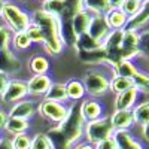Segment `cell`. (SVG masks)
<instances>
[{"instance_id": "obj_49", "label": "cell", "mask_w": 149, "mask_h": 149, "mask_svg": "<svg viewBox=\"0 0 149 149\" xmlns=\"http://www.w3.org/2000/svg\"><path fill=\"white\" fill-rule=\"evenodd\" d=\"M37 2H40V3H45V2H48V0H37Z\"/></svg>"}, {"instance_id": "obj_9", "label": "cell", "mask_w": 149, "mask_h": 149, "mask_svg": "<svg viewBox=\"0 0 149 149\" xmlns=\"http://www.w3.org/2000/svg\"><path fill=\"white\" fill-rule=\"evenodd\" d=\"M52 81L48 74H33L27 81V91L29 95L33 98H43L48 93Z\"/></svg>"}, {"instance_id": "obj_21", "label": "cell", "mask_w": 149, "mask_h": 149, "mask_svg": "<svg viewBox=\"0 0 149 149\" xmlns=\"http://www.w3.org/2000/svg\"><path fill=\"white\" fill-rule=\"evenodd\" d=\"M45 100H51V102H57V103H63L66 104V102L69 100L67 97V90H66V84L61 82H52L49 86L48 93L45 94Z\"/></svg>"}, {"instance_id": "obj_33", "label": "cell", "mask_w": 149, "mask_h": 149, "mask_svg": "<svg viewBox=\"0 0 149 149\" xmlns=\"http://www.w3.org/2000/svg\"><path fill=\"white\" fill-rule=\"evenodd\" d=\"M133 86V81L128 79V78H118V76H113L110 78V85H109V91H112L115 95L116 94H121L124 91L130 90Z\"/></svg>"}, {"instance_id": "obj_48", "label": "cell", "mask_w": 149, "mask_h": 149, "mask_svg": "<svg viewBox=\"0 0 149 149\" xmlns=\"http://www.w3.org/2000/svg\"><path fill=\"white\" fill-rule=\"evenodd\" d=\"M3 5H5V0H0V17H2V9H3Z\"/></svg>"}, {"instance_id": "obj_35", "label": "cell", "mask_w": 149, "mask_h": 149, "mask_svg": "<svg viewBox=\"0 0 149 149\" xmlns=\"http://www.w3.org/2000/svg\"><path fill=\"white\" fill-rule=\"evenodd\" d=\"M142 8H143V3L140 2V0H125L119 9H121L128 18H133L134 15H137L139 12L142 10Z\"/></svg>"}, {"instance_id": "obj_23", "label": "cell", "mask_w": 149, "mask_h": 149, "mask_svg": "<svg viewBox=\"0 0 149 149\" xmlns=\"http://www.w3.org/2000/svg\"><path fill=\"white\" fill-rule=\"evenodd\" d=\"M66 90H67V97H69V100H72V103L84 100L86 95L85 86H84L82 81H79V79H70L66 84Z\"/></svg>"}, {"instance_id": "obj_45", "label": "cell", "mask_w": 149, "mask_h": 149, "mask_svg": "<svg viewBox=\"0 0 149 149\" xmlns=\"http://www.w3.org/2000/svg\"><path fill=\"white\" fill-rule=\"evenodd\" d=\"M124 2H125V0H109V5H110L112 9H119Z\"/></svg>"}, {"instance_id": "obj_7", "label": "cell", "mask_w": 149, "mask_h": 149, "mask_svg": "<svg viewBox=\"0 0 149 149\" xmlns=\"http://www.w3.org/2000/svg\"><path fill=\"white\" fill-rule=\"evenodd\" d=\"M29 97V91H27V82L26 81H21L18 78L15 79H10L6 90L3 93V95L0 97V100H2V103L5 106H12L21 100H24V98Z\"/></svg>"}, {"instance_id": "obj_16", "label": "cell", "mask_w": 149, "mask_h": 149, "mask_svg": "<svg viewBox=\"0 0 149 149\" xmlns=\"http://www.w3.org/2000/svg\"><path fill=\"white\" fill-rule=\"evenodd\" d=\"M113 130H130L134 125V118L131 110H113L109 116Z\"/></svg>"}, {"instance_id": "obj_36", "label": "cell", "mask_w": 149, "mask_h": 149, "mask_svg": "<svg viewBox=\"0 0 149 149\" xmlns=\"http://www.w3.org/2000/svg\"><path fill=\"white\" fill-rule=\"evenodd\" d=\"M66 12L61 19H72V17L78 12L84 10V0H64Z\"/></svg>"}, {"instance_id": "obj_27", "label": "cell", "mask_w": 149, "mask_h": 149, "mask_svg": "<svg viewBox=\"0 0 149 149\" xmlns=\"http://www.w3.org/2000/svg\"><path fill=\"white\" fill-rule=\"evenodd\" d=\"M60 36H61V40H63L64 46H72V48H74V45H76V40H78V36H76V33L73 31V27H72L70 19H61Z\"/></svg>"}, {"instance_id": "obj_41", "label": "cell", "mask_w": 149, "mask_h": 149, "mask_svg": "<svg viewBox=\"0 0 149 149\" xmlns=\"http://www.w3.org/2000/svg\"><path fill=\"white\" fill-rule=\"evenodd\" d=\"M94 149H116V145H115L113 137H109V139H104L102 142H98L97 145H94Z\"/></svg>"}, {"instance_id": "obj_3", "label": "cell", "mask_w": 149, "mask_h": 149, "mask_svg": "<svg viewBox=\"0 0 149 149\" xmlns=\"http://www.w3.org/2000/svg\"><path fill=\"white\" fill-rule=\"evenodd\" d=\"M81 81L85 86L86 95H90V98H100L109 93L110 78L102 69H97V67L88 69L84 73Z\"/></svg>"}, {"instance_id": "obj_25", "label": "cell", "mask_w": 149, "mask_h": 149, "mask_svg": "<svg viewBox=\"0 0 149 149\" xmlns=\"http://www.w3.org/2000/svg\"><path fill=\"white\" fill-rule=\"evenodd\" d=\"M133 118H134V125L143 127L149 122V100L140 102L133 107Z\"/></svg>"}, {"instance_id": "obj_30", "label": "cell", "mask_w": 149, "mask_h": 149, "mask_svg": "<svg viewBox=\"0 0 149 149\" xmlns=\"http://www.w3.org/2000/svg\"><path fill=\"white\" fill-rule=\"evenodd\" d=\"M131 81H133V86L139 91V94L149 95V72L139 70Z\"/></svg>"}, {"instance_id": "obj_38", "label": "cell", "mask_w": 149, "mask_h": 149, "mask_svg": "<svg viewBox=\"0 0 149 149\" xmlns=\"http://www.w3.org/2000/svg\"><path fill=\"white\" fill-rule=\"evenodd\" d=\"M12 37H14V31L9 27H6L3 22H0V51L10 48Z\"/></svg>"}, {"instance_id": "obj_29", "label": "cell", "mask_w": 149, "mask_h": 149, "mask_svg": "<svg viewBox=\"0 0 149 149\" xmlns=\"http://www.w3.org/2000/svg\"><path fill=\"white\" fill-rule=\"evenodd\" d=\"M102 46H103V43L94 40L91 36H88V33H85V34L78 36V40H76V45H74V49H76V52H81V51H93V49L102 48Z\"/></svg>"}, {"instance_id": "obj_42", "label": "cell", "mask_w": 149, "mask_h": 149, "mask_svg": "<svg viewBox=\"0 0 149 149\" xmlns=\"http://www.w3.org/2000/svg\"><path fill=\"white\" fill-rule=\"evenodd\" d=\"M9 81H10V78L8 76V74L0 73V97L3 95V93H5V90H6V86H8Z\"/></svg>"}, {"instance_id": "obj_40", "label": "cell", "mask_w": 149, "mask_h": 149, "mask_svg": "<svg viewBox=\"0 0 149 149\" xmlns=\"http://www.w3.org/2000/svg\"><path fill=\"white\" fill-rule=\"evenodd\" d=\"M12 143H14V148L15 149H30L31 137H30L27 133L18 134V136H14V137H12Z\"/></svg>"}, {"instance_id": "obj_22", "label": "cell", "mask_w": 149, "mask_h": 149, "mask_svg": "<svg viewBox=\"0 0 149 149\" xmlns=\"http://www.w3.org/2000/svg\"><path fill=\"white\" fill-rule=\"evenodd\" d=\"M29 128H30V121L19 119V118H14V116H8L3 130H5L6 133H9L12 137H14V136L27 133Z\"/></svg>"}, {"instance_id": "obj_32", "label": "cell", "mask_w": 149, "mask_h": 149, "mask_svg": "<svg viewBox=\"0 0 149 149\" xmlns=\"http://www.w3.org/2000/svg\"><path fill=\"white\" fill-rule=\"evenodd\" d=\"M45 12H48V14H51L57 18H63L64 12H66V5H64V0H48V2L42 3L40 6Z\"/></svg>"}, {"instance_id": "obj_8", "label": "cell", "mask_w": 149, "mask_h": 149, "mask_svg": "<svg viewBox=\"0 0 149 149\" xmlns=\"http://www.w3.org/2000/svg\"><path fill=\"white\" fill-rule=\"evenodd\" d=\"M137 45H139V31L124 30V37H122V43H121L122 60L134 61L136 58H140Z\"/></svg>"}, {"instance_id": "obj_51", "label": "cell", "mask_w": 149, "mask_h": 149, "mask_svg": "<svg viewBox=\"0 0 149 149\" xmlns=\"http://www.w3.org/2000/svg\"><path fill=\"white\" fill-rule=\"evenodd\" d=\"M5 2H8V0H5Z\"/></svg>"}, {"instance_id": "obj_50", "label": "cell", "mask_w": 149, "mask_h": 149, "mask_svg": "<svg viewBox=\"0 0 149 149\" xmlns=\"http://www.w3.org/2000/svg\"><path fill=\"white\" fill-rule=\"evenodd\" d=\"M140 2H142V3H145V2H148V0H140Z\"/></svg>"}, {"instance_id": "obj_10", "label": "cell", "mask_w": 149, "mask_h": 149, "mask_svg": "<svg viewBox=\"0 0 149 149\" xmlns=\"http://www.w3.org/2000/svg\"><path fill=\"white\" fill-rule=\"evenodd\" d=\"M79 112H81V116L84 118L85 122L95 121L98 118L104 116L103 104L97 98H84L79 104Z\"/></svg>"}, {"instance_id": "obj_47", "label": "cell", "mask_w": 149, "mask_h": 149, "mask_svg": "<svg viewBox=\"0 0 149 149\" xmlns=\"http://www.w3.org/2000/svg\"><path fill=\"white\" fill-rule=\"evenodd\" d=\"M74 149H94V146L90 145V143H81V145H78Z\"/></svg>"}, {"instance_id": "obj_11", "label": "cell", "mask_w": 149, "mask_h": 149, "mask_svg": "<svg viewBox=\"0 0 149 149\" xmlns=\"http://www.w3.org/2000/svg\"><path fill=\"white\" fill-rule=\"evenodd\" d=\"M37 110V104L31 98H24V100L12 104L8 110V116H14V118H19V119H26L30 121Z\"/></svg>"}, {"instance_id": "obj_44", "label": "cell", "mask_w": 149, "mask_h": 149, "mask_svg": "<svg viewBox=\"0 0 149 149\" xmlns=\"http://www.w3.org/2000/svg\"><path fill=\"white\" fill-rule=\"evenodd\" d=\"M6 119H8V112L5 109L0 107V131L5 128V124H6Z\"/></svg>"}, {"instance_id": "obj_39", "label": "cell", "mask_w": 149, "mask_h": 149, "mask_svg": "<svg viewBox=\"0 0 149 149\" xmlns=\"http://www.w3.org/2000/svg\"><path fill=\"white\" fill-rule=\"evenodd\" d=\"M26 33L29 34V37H30V40H31L33 45H42V46H43L45 39H43V34H42L40 29L37 27V26H34L33 22H30V26L27 27Z\"/></svg>"}, {"instance_id": "obj_43", "label": "cell", "mask_w": 149, "mask_h": 149, "mask_svg": "<svg viewBox=\"0 0 149 149\" xmlns=\"http://www.w3.org/2000/svg\"><path fill=\"white\" fill-rule=\"evenodd\" d=\"M0 149H15L10 137H0Z\"/></svg>"}, {"instance_id": "obj_5", "label": "cell", "mask_w": 149, "mask_h": 149, "mask_svg": "<svg viewBox=\"0 0 149 149\" xmlns=\"http://www.w3.org/2000/svg\"><path fill=\"white\" fill-rule=\"evenodd\" d=\"M113 127L110 124L109 116H102L95 121H90V122H85V128H84V134H85V139L86 143L90 145H97L98 142H102L104 139H109L113 136Z\"/></svg>"}, {"instance_id": "obj_19", "label": "cell", "mask_w": 149, "mask_h": 149, "mask_svg": "<svg viewBox=\"0 0 149 149\" xmlns=\"http://www.w3.org/2000/svg\"><path fill=\"white\" fill-rule=\"evenodd\" d=\"M104 18L110 30H125L128 24V17L121 9H109Z\"/></svg>"}, {"instance_id": "obj_6", "label": "cell", "mask_w": 149, "mask_h": 149, "mask_svg": "<svg viewBox=\"0 0 149 149\" xmlns=\"http://www.w3.org/2000/svg\"><path fill=\"white\" fill-rule=\"evenodd\" d=\"M69 110H70V106H66L63 103H57V102H51V100H45L42 98L40 103L37 104V112L39 115L43 116L46 121L55 124H61L69 115Z\"/></svg>"}, {"instance_id": "obj_34", "label": "cell", "mask_w": 149, "mask_h": 149, "mask_svg": "<svg viewBox=\"0 0 149 149\" xmlns=\"http://www.w3.org/2000/svg\"><path fill=\"white\" fill-rule=\"evenodd\" d=\"M139 55L140 58H146L149 60V27L143 29L139 31Z\"/></svg>"}, {"instance_id": "obj_31", "label": "cell", "mask_w": 149, "mask_h": 149, "mask_svg": "<svg viewBox=\"0 0 149 149\" xmlns=\"http://www.w3.org/2000/svg\"><path fill=\"white\" fill-rule=\"evenodd\" d=\"M31 40L26 31H18L14 33V37H12L10 42V49L12 51H27V49L31 46Z\"/></svg>"}, {"instance_id": "obj_52", "label": "cell", "mask_w": 149, "mask_h": 149, "mask_svg": "<svg viewBox=\"0 0 149 149\" xmlns=\"http://www.w3.org/2000/svg\"><path fill=\"white\" fill-rule=\"evenodd\" d=\"M26 2H27V0H26Z\"/></svg>"}, {"instance_id": "obj_15", "label": "cell", "mask_w": 149, "mask_h": 149, "mask_svg": "<svg viewBox=\"0 0 149 149\" xmlns=\"http://www.w3.org/2000/svg\"><path fill=\"white\" fill-rule=\"evenodd\" d=\"M112 137L115 140L116 149H145V146L134 137L130 130H116Z\"/></svg>"}, {"instance_id": "obj_4", "label": "cell", "mask_w": 149, "mask_h": 149, "mask_svg": "<svg viewBox=\"0 0 149 149\" xmlns=\"http://www.w3.org/2000/svg\"><path fill=\"white\" fill-rule=\"evenodd\" d=\"M0 19H2V22L6 27H9L14 33H18V31H26L27 30V27L31 22V15L27 10H22L17 3L12 2V0H8L3 5Z\"/></svg>"}, {"instance_id": "obj_24", "label": "cell", "mask_w": 149, "mask_h": 149, "mask_svg": "<svg viewBox=\"0 0 149 149\" xmlns=\"http://www.w3.org/2000/svg\"><path fill=\"white\" fill-rule=\"evenodd\" d=\"M109 9V0H84V10L91 15H106Z\"/></svg>"}, {"instance_id": "obj_18", "label": "cell", "mask_w": 149, "mask_h": 149, "mask_svg": "<svg viewBox=\"0 0 149 149\" xmlns=\"http://www.w3.org/2000/svg\"><path fill=\"white\" fill-rule=\"evenodd\" d=\"M78 58L90 66H106V51L103 46L93 51H81L78 52Z\"/></svg>"}, {"instance_id": "obj_13", "label": "cell", "mask_w": 149, "mask_h": 149, "mask_svg": "<svg viewBox=\"0 0 149 149\" xmlns=\"http://www.w3.org/2000/svg\"><path fill=\"white\" fill-rule=\"evenodd\" d=\"M139 97L140 94L134 86L121 94H116L113 100V110H133V107L139 102Z\"/></svg>"}, {"instance_id": "obj_37", "label": "cell", "mask_w": 149, "mask_h": 149, "mask_svg": "<svg viewBox=\"0 0 149 149\" xmlns=\"http://www.w3.org/2000/svg\"><path fill=\"white\" fill-rule=\"evenodd\" d=\"M30 149H52V146L45 133H36L31 137Z\"/></svg>"}, {"instance_id": "obj_20", "label": "cell", "mask_w": 149, "mask_h": 149, "mask_svg": "<svg viewBox=\"0 0 149 149\" xmlns=\"http://www.w3.org/2000/svg\"><path fill=\"white\" fill-rule=\"evenodd\" d=\"M91 18L93 15L88 14L86 10H81L78 14H74L70 19L72 22V27H73V31L76 33V36H81V34H85L88 31V27H90V22H91Z\"/></svg>"}, {"instance_id": "obj_12", "label": "cell", "mask_w": 149, "mask_h": 149, "mask_svg": "<svg viewBox=\"0 0 149 149\" xmlns=\"http://www.w3.org/2000/svg\"><path fill=\"white\" fill-rule=\"evenodd\" d=\"M21 66H22L21 60L10 48L0 51V73L10 76V74L18 73L21 70Z\"/></svg>"}, {"instance_id": "obj_46", "label": "cell", "mask_w": 149, "mask_h": 149, "mask_svg": "<svg viewBox=\"0 0 149 149\" xmlns=\"http://www.w3.org/2000/svg\"><path fill=\"white\" fill-rule=\"evenodd\" d=\"M142 137H143L146 142H149V122L146 124V125L142 127Z\"/></svg>"}, {"instance_id": "obj_28", "label": "cell", "mask_w": 149, "mask_h": 149, "mask_svg": "<svg viewBox=\"0 0 149 149\" xmlns=\"http://www.w3.org/2000/svg\"><path fill=\"white\" fill-rule=\"evenodd\" d=\"M122 37H124V30H110L109 34L106 36V39L103 40L104 51H116V49H121Z\"/></svg>"}, {"instance_id": "obj_1", "label": "cell", "mask_w": 149, "mask_h": 149, "mask_svg": "<svg viewBox=\"0 0 149 149\" xmlns=\"http://www.w3.org/2000/svg\"><path fill=\"white\" fill-rule=\"evenodd\" d=\"M84 128L85 121L81 116L79 106L72 103L67 118L58 125L49 128L45 134L51 142L52 149H70L84 136Z\"/></svg>"}, {"instance_id": "obj_14", "label": "cell", "mask_w": 149, "mask_h": 149, "mask_svg": "<svg viewBox=\"0 0 149 149\" xmlns=\"http://www.w3.org/2000/svg\"><path fill=\"white\" fill-rule=\"evenodd\" d=\"M110 29L106 22L104 15H93L91 22H90V27H88V36H91L94 40L103 43V40L106 39V36L109 34Z\"/></svg>"}, {"instance_id": "obj_2", "label": "cell", "mask_w": 149, "mask_h": 149, "mask_svg": "<svg viewBox=\"0 0 149 149\" xmlns=\"http://www.w3.org/2000/svg\"><path fill=\"white\" fill-rule=\"evenodd\" d=\"M31 22L40 29L43 34V48L49 55H58L64 49V43L60 36L61 19L45 12L42 8H37L31 12Z\"/></svg>"}, {"instance_id": "obj_26", "label": "cell", "mask_w": 149, "mask_h": 149, "mask_svg": "<svg viewBox=\"0 0 149 149\" xmlns=\"http://www.w3.org/2000/svg\"><path fill=\"white\" fill-rule=\"evenodd\" d=\"M29 69L33 74H46L51 69V63L45 55H33L30 63H29Z\"/></svg>"}, {"instance_id": "obj_17", "label": "cell", "mask_w": 149, "mask_h": 149, "mask_svg": "<svg viewBox=\"0 0 149 149\" xmlns=\"http://www.w3.org/2000/svg\"><path fill=\"white\" fill-rule=\"evenodd\" d=\"M140 69L139 66L136 64V61H131V60H122L119 61L118 64H115L113 67H110V78L113 76H118V78H128V79H133L134 74L137 73Z\"/></svg>"}]
</instances>
